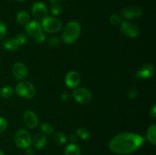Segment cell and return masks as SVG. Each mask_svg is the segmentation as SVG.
Returning <instances> with one entry per match:
<instances>
[{
    "label": "cell",
    "instance_id": "cell-1",
    "mask_svg": "<svg viewBox=\"0 0 156 155\" xmlns=\"http://www.w3.org/2000/svg\"><path fill=\"white\" fill-rule=\"evenodd\" d=\"M145 141L144 137L132 132H123L114 136L109 142L110 150L117 154H129L136 151Z\"/></svg>",
    "mask_w": 156,
    "mask_h": 155
},
{
    "label": "cell",
    "instance_id": "cell-2",
    "mask_svg": "<svg viewBox=\"0 0 156 155\" xmlns=\"http://www.w3.org/2000/svg\"><path fill=\"white\" fill-rule=\"evenodd\" d=\"M82 31L80 24L76 21H71L66 24L62 31L61 40L66 44H73L79 39Z\"/></svg>",
    "mask_w": 156,
    "mask_h": 155
},
{
    "label": "cell",
    "instance_id": "cell-3",
    "mask_svg": "<svg viewBox=\"0 0 156 155\" xmlns=\"http://www.w3.org/2000/svg\"><path fill=\"white\" fill-rule=\"evenodd\" d=\"M15 91L17 95L25 99H32L36 95V88L28 81H22L17 84Z\"/></svg>",
    "mask_w": 156,
    "mask_h": 155
},
{
    "label": "cell",
    "instance_id": "cell-4",
    "mask_svg": "<svg viewBox=\"0 0 156 155\" xmlns=\"http://www.w3.org/2000/svg\"><path fill=\"white\" fill-rule=\"evenodd\" d=\"M32 138L30 133L25 129H19L14 135V141L19 148L26 149L31 144Z\"/></svg>",
    "mask_w": 156,
    "mask_h": 155
},
{
    "label": "cell",
    "instance_id": "cell-5",
    "mask_svg": "<svg viewBox=\"0 0 156 155\" xmlns=\"http://www.w3.org/2000/svg\"><path fill=\"white\" fill-rule=\"evenodd\" d=\"M42 30L49 33H56L62 29V24L60 20L53 17H47L42 21Z\"/></svg>",
    "mask_w": 156,
    "mask_h": 155
},
{
    "label": "cell",
    "instance_id": "cell-6",
    "mask_svg": "<svg viewBox=\"0 0 156 155\" xmlns=\"http://www.w3.org/2000/svg\"><path fill=\"white\" fill-rule=\"evenodd\" d=\"M73 96L75 100L80 104H87L92 99V94L85 88H77L73 90Z\"/></svg>",
    "mask_w": 156,
    "mask_h": 155
},
{
    "label": "cell",
    "instance_id": "cell-7",
    "mask_svg": "<svg viewBox=\"0 0 156 155\" xmlns=\"http://www.w3.org/2000/svg\"><path fill=\"white\" fill-rule=\"evenodd\" d=\"M120 31L124 36L129 38H136L140 33V29L138 25L129 21H123L120 23Z\"/></svg>",
    "mask_w": 156,
    "mask_h": 155
},
{
    "label": "cell",
    "instance_id": "cell-8",
    "mask_svg": "<svg viewBox=\"0 0 156 155\" xmlns=\"http://www.w3.org/2000/svg\"><path fill=\"white\" fill-rule=\"evenodd\" d=\"M143 14V10L139 5H130L123 8L120 11V18L126 19H135L140 18Z\"/></svg>",
    "mask_w": 156,
    "mask_h": 155
},
{
    "label": "cell",
    "instance_id": "cell-9",
    "mask_svg": "<svg viewBox=\"0 0 156 155\" xmlns=\"http://www.w3.org/2000/svg\"><path fill=\"white\" fill-rule=\"evenodd\" d=\"M31 12L33 16L37 21H41L45 19L48 15L47 9L44 3L41 2H37L33 5L31 9Z\"/></svg>",
    "mask_w": 156,
    "mask_h": 155
},
{
    "label": "cell",
    "instance_id": "cell-10",
    "mask_svg": "<svg viewBox=\"0 0 156 155\" xmlns=\"http://www.w3.org/2000/svg\"><path fill=\"white\" fill-rule=\"evenodd\" d=\"M81 82V76L77 71H71L68 72L65 78V83L67 88L70 89H76Z\"/></svg>",
    "mask_w": 156,
    "mask_h": 155
},
{
    "label": "cell",
    "instance_id": "cell-11",
    "mask_svg": "<svg viewBox=\"0 0 156 155\" xmlns=\"http://www.w3.org/2000/svg\"><path fill=\"white\" fill-rule=\"evenodd\" d=\"M155 73V67L152 64L146 63L143 64L136 71V76L139 78L149 79L153 76Z\"/></svg>",
    "mask_w": 156,
    "mask_h": 155
},
{
    "label": "cell",
    "instance_id": "cell-12",
    "mask_svg": "<svg viewBox=\"0 0 156 155\" xmlns=\"http://www.w3.org/2000/svg\"><path fill=\"white\" fill-rule=\"evenodd\" d=\"M24 122L26 127L34 129L39 125V119L34 112L32 110H27L24 113Z\"/></svg>",
    "mask_w": 156,
    "mask_h": 155
},
{
    "label": "cell",
    "instance_id": "cell-13",
    "mask_svg": "<svg viewBox=\"0 0 156 155\" xmlns=\"http://www.w3.org/2000/svg\"><path fill=\"white\" fill-rule=\"evenodd\" d=\"M12 74L15 76V78L18 80H23L25 78L27 75V68L26 65L22 62H15L12 65Z\"/></svg>",
    "mask_w": 156,
    "mask_h": 155
},
{
    "label": "cell",
    "instance_id": "cell-14",
    "mask_svg": "<svg viewBox=\"0 0 156 155\" xmlns=\"http://www.w3.org/2000/svg\"><path fill=\"white\" fill-rule=\"evenodd\" d=\"M26 33L31 37L34 38L37 35L39 34L40 33L43 31L41 24H40L39 21H30L28 24L26 25L25 27Z\"/></svg>",
    "mask_w": 156,
    "mask_h": 155
},
{
    "label": "cell",
    "instance_id": "cell-15",
    "mask_svg": "<svg viewBox=\"0 0 156 155\" xmlns=\"http://www.w3.org/2000/svg\"><path fill=\"white\" fill-rule=\"evenodd\" d=\"M47 141V137H46L44 134L38 133L35 135L34 138H32L31 144L37 150H41V149H43L45 147Z\"/></svg>",
    "mask_w": 156,
    "mask_h": 155
},
{
    "label": "cell",
    "instance_id": "cell-16",
    "mask_svg": "<svg viewBox=\"0 0 156 155\" xmlns=\"http://www.w3.org/2000/svg\"><path fill=\"white\" fill-rule=\"evenodd\" d=\"M2 46L5 50L9 51H15L19 48L20 45L16 38H7L2 43Z\"/></svg>",
    "mask_w": 156,
    "mask_h": 155
},
{
    "label": "cell",
    "instance_id": "cell-17",
    "mask_svg": "<svg viewBox=\"0 0 156 155\" xmlns=\"http://www.w3.org/2000/svg\"><path fill=\"white\" fill-rule=\"evenodd\" d=\"M30 15L28 13L24 11H21V12H18L16 15V21L18 23L21 25H27L29 22H30Z\"/></svg>",
    "mask_w": 156,
    "mask_h": 155
},
{
    "label": "cell",
    "instance_id": "cell-18",
    "mask_svg": "<svg viewBox=\"0 0 156 155\" xmlns=\"http://www.w3.org/2000/svg\"><path fill=\"white\" fill-rule=\"evenodd\" d=\"M156 125L153 124L149 126L146 132V138L153 145L156 144Z\"/></svg>",
    "mask_w": 156,
    "mask_h": 155
},
{
    "label": "cell",
    "instance_id": "cell-19",
    "mask_svg": "<svg viewBox=\"0 0 156 155\" xmlns=\"http://www.w3.org/2000/svg\"><path fill=\"white\" fill-rule=\"evenodd\" d=\"M65 155H81V149L77 144H71L66 147L65 151H64Z\"/></svg>",
    "mask_w": 156,
    "mask_h": 155
},
{
    "label": "cell",
    "instance_id": "cell-20",
    "mask_svg": "<svg viewBox=\"0 0 156 155\" xmlns=\"http://www.w3.org/2000/svg\"><path fill=\"white\" fill-rule=\"evenodd\" d=\"M53 140L56 144L62 145V144H64L66 143L67 137L62 132H56V133L53 134Z\"/></svg>",
    "mask_w": 156,
    "mask_h": 155
},
{
    "label": "cell",
    "instance_id": "cell-21",
    "mask_svg": "<svg viewBox=\"0 0 156 155\" xmlns=\"http://www.w3.org/2000/svg\"><path fill=\"white\" fill-rule=\"evenodd\" d=\"M40 129L44 135H51L54 132V128L50 123L44 122L40 125Z\"/></svg>",
    "mask_w": 156,
    "mask_h": 155
},
{
    "label": "cell",
    "instance_id": "cell-22",
    "mask_svg": "<svg viewBox=\"0 0 156 155\" xmlns=\"http://www.w3.org/2000/svg\"><path fill=\"white\" fill-rule=\"evenodd\" d=\"M14 94V90L13 88H11V87L5 86L3 87L1 90H0V95L2 98L8 99L12 97Z\"/></svg>",
    "mask_w": 156,
    "mask_h": 155
},
{
    "label": "cell",
    "instance_id": "cell-23",
    "mask_svg": "<svg viewBox=\"0 0 156 155\" xmlns=\"http://www.w3.org/2000/svg\"><path fill=\"white\" fill-rule=\"evenodd\" d=\"M50 11H51V13L54 16H59V15H60L62 13L63 9H62V6L61 5L60 3L58 2H55L51 4Z\"/></svg>",
    "mask_w": 156,
    "mask_h": 155
},
{
    "label": "cell",
    "instance_id": "cell-24",
    "mask_svg": "<svg viewBox=\"0 0 156 155\" xmlns=\"http://www.w3.org/2000/svg\"><path fill=\"white\" fill-rule=\"evenodd\" d=\"M76 135L82 140H87L90 137L89 132L86 129L82 127H79L76 129Z\"/></svg>",
    "mask_w": 156,
    "mask_h": 155
},
{
    "label": "cell",
    "instance_id": "cell-25",
    "mask_svg": "<svg viewBox=\"0 0 156 155\" xmlns=\"http://www.w3.org/2000/svg\"><path fill=\"white\" fill-rule=\"evenodd\" d=\"M61 39L58 36H52L50 39L47 40V43L52 48H55V47L58 46L60 44Z\"/></svg>",
    "mask_w": 156,
    "mask_h": 155
},
{
    "label": "cell",
    "instance_id": "cell-26",
    "mask_svg": "<svg viewBox=\"0 0 156 155\" xmlns=\"http://www.w3.org/2000/svg\"><path fill=\"white\" fill-rule=\"evenodd\" d=\"M110 23L113 25H119L121 23V18L117 14H112L109 18Z\"/></svg>",
    "mask_w": 156,
    "mask_h": 155
},
{
    "label": "cell",
    "instance_id": "cell-27",
    "mask_svg": "<svg viewBox=\"0 0 156 155\" xmlns=\"http://www.w3.org/2000/svg\"><path fill=\"white\" fill-rule=\"evenodd\" d=\"M127 94L128 97L130 99H135L137 97V95H138V90L135 87H132V88H130L129 89Z\"/></svg>",
    "mask_w": 156,
    "mask_h": 155
},
{
    "label": "cell",
    "instance_id": "cell-28",
    "mask_svg": "<svg viewBox=\"0 0 156 155\" xmlns=\"http://www.w3.org/2000/svg\"><path fill=\"white\" fill-rule=\"evenodd\" d=\"M8 127V122L3 117H0V134L3 133Z\"/></svg>",
    "mask_w": 156,
    "mask_h": 155
},
{
    "label": "cell",
    "instance_id": "cell-29",
    "mask_svg": "<svg viewBox=\"0 0 156 155\" xmlns=\"http://www.w3.org/2000/svg\"><path fill=\"white\" fill-rule=\"evenodd\" d=\"M45 40H46V35L43 31L41 32V33H40L38 35H37V36L34 37L35 42H36L37 43H39V44L43 43L45 41Z\"/></svg>",
    "mask_w": 156,
    "mask_h": 155
},
{
    "label": "cell",
    "instance_id": "cell-30",
    "mask_svg": "<svg viewBox=\"0 0 156 155\" xmlns=\"http://www.w3.org/2000/svg\"><path fill=\"white\" fill-rule=\"evenodd\" d=\"M7 33V28L5 24L0 21V39H2Z\"/></svg>",
    "mask_w": 156,
    "mask_h": 155
},
{
    "label": "cell",
    "instance_id": "cell-31",
    "mask_svg": "<svg viewBox=\"0 0 156 155\" xmlns=\"http://www.w3.org/2000/svg\"><path fill=\"white\" fill-rule=\"evenodd\" d=\"M17 40H18L19 45H24V44L26 43L27 42V36H25L23 33H20V34L18 35V36L16 37Z\"/></svg>",
    "mask_w": 156,
    "mask_h": 155
},
{
    "label": "cell",
    "instance_id": "cell-32",
    "mask_svg": "<svg viewBox=\"0 0 156 155\" xmlns=\"http://www.w3.org/2000/svg\"><path fill=\"white\" fill-rule=\"evenodd\" d=\"M70 97H71V94L68 92L62 93V94H61V100H62V101H67V100H69Z\"/></svg>",
    "mask_w": 156,
    "mask_h": 155
},
{
    "label": "cell",
    "instance_id": "cell-33",
    "mask_svg": "<svg viewBox=\"0 0 156 155\" xmlns=\"http://www.w3.org/2000/svg\"><path fill=\"white\" fill-rule=\"evenodd\" d=\"M67 140H68L71 144H74L76 141V140H77V135H75V134H71V135H69V137L67 138Z\"/></svg>",
    "mask_w": 156,
    "mask_h": 155
},
{
    "label": "cell",
    "instance_id": "cell-34",
    "mask_svg": "<svg viewBox=\"0 0 156 155\" xmlns=\"http://www.w3.org/2000/svg\"><path fill=\"white\" fill-rule=\"evenodd\" d=\"M149 115L152 119L156 118V105H153L149 110Z\"/></svg>",
    "mask_w": 156,
    "mask_h": 155
},
{
    "label": "cell",
    "instance_id": "cell-35",
    "mask_svg": "<svg viewBox=\"0 0 156 155\" xmlns=\"http://www.w3.org/2000/svg\"><path fill=\"white\" fill-rule=\"evenodd\" d=\"M25 154L26 155H35V152L32 148H29V147H27V148H26Z\"/></svg>",
    "mask_w": 156,
    "mask_h": 155
},
{
    "label": "cell",
    "instance_id": "cell-36",
    "mask_svg": "<svg viewBox=\"0 0 156 155\" xmlns=\"http://www.w3.org/2000/svg\"><path fill=\"white\" fill-rule=\"evenodd\" d=\"M15 1L19 2H24V1H26V0H15Z\"/></svg>",
    "mask_w": 156,
    "mask_h": 155
},
{
    "label": "cell",
    "instance_id": "cell-37",
    "mask_svg": "<svg viewBox=\"0 0 156 155\" xmlns=\"http://www.w3.org/2000/svg\"><path fill=\"white\" fill-rule=\"evenodd\" d=\"M0 155H5L4 153H3V152L2 151V150H0Z\"/></svg>",
    "mask_w": 156,
    "mask_h": 155
},
{
    "label": "cell",
    "instance_id": "cell-38",
    "mask_svg": "<svg viewBox=\"0 0 156 155\" xmlns=\"http://www.w3.org/2000/svg\"><path fill=\"white\" fill-rule=\"evenodd\" d=\"M58 1H67V0H58Z\"/></svg>",
    "mask_w": 156,
    "mask_h": 155
}]
</instances>
